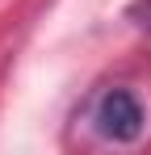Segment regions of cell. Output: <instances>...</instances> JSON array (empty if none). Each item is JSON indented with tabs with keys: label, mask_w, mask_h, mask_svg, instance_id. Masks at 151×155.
<instances>
[{
	"label": "cell",
	"mask_w": 151,
	"mask_h": 155,
	"mask_svg": "<svg viewBox=\"0 0 151 155\" xmlns=\"http://www.w3.org/2000/svg\"><path fill=\"white\" fill-rule=\"evenodd\" d=\"M130 17H139V25H147V29H151V0L134 4V8H130Z\"/></svg>",
	"instance_id": "obj_2"
},
{
	"label": "cell",
	"mask_w": 151,
	"mask_h": 155,
	"mask_svg": "<svg viewBox=\"0 0 151 155\" xmlns=\"http://www.w3.org/2000/svg\"><path fill=\"white\" fill-rule=\"evenodd\" d=\"M97 130L113 143H134L143 134V105L134 101L126 88H109L105 97L97 101Z\"/></svg>",
	"instance_id": "obj_1"
}]
</instances>
